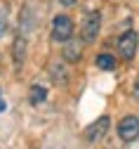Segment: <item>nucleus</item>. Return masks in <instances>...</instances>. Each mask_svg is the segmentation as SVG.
Segmentation results:
<instances>
[{
  "instance_id": "9b49d317",
  "label": "nucleus",
  "mask_w": 139,
  "mask_h": 149,
  "mask_svg": "<svg viewBox=\"0 0 139 149\" xmlns=\"http://www.w3.org/2000/svg\"><path fill=\"white\" fill-rule=\"evenodd\" d=\"M57 3H59V5H64V7H68V5L75 3V0H57Z\"/></svg>"
},
{
  "instance_id": "6e6552de",
  "label": "nucleus",
  "mask_w": 139,
  "mask_h": 149,
  "mask_svg": "<svg viewBox=\"0 0 139 149\" xmlns=\"http://www.w3.org/2000/svg\"><path fill=\"white\" fill-rule=\"evenodd\" d=\"M28 97H31V104H33V107H38V104H43V102L47 100V90H45L43 85H31Z\"/></svg>"
},
{
  "instance_id": "f257e3e1",
  "label": "nucleus",
  "mask_w": 139,
  "mask_h": 149,
  "mask_svg": "<svg viewBox=\"0 0 139 149\" xmlns=\"http://www.w3.org/2000/svg\"><path fill=\"white\" fill-rule=\"evenodd\" d=\"M99 29H102V12H97V10L85 12L83 26H80V38L85 43H94L97 36H99Z\"/></svg>"
},
{
  "instance_id": "7ed1b4c3",
  "label": "nucleus",
  "mask_w": 139,
  "mask_h": 149,
  "mask_svg": "<svg viewBox=\"0 0 139 149\" xmlns=\"http://www.w3.org/2000/svg\"><path fill=\"white\" fill-rule=\"evenodd\" d=\"M137 45H139L137 31H125L120 38H118V54H120V59L132 62L134 54H137Z\"/></svg>"
},
{
  "instance_id": "0eeeda50",
  "label": "nucleus",
  "mask_w": 139,
  "mask_h": 149,
  "mask_svg": "<svg viewBox=\"0 0 139 149\" xmlns=\"http://www.w3.org/2000/svg\"><path fill=\"white\" fill-rule=\"evenodd\" d=\"M26 52H28V40H26V36L19 33L12 40V59H14L17 69H21V64L26 62Z\"/></svg>"
},
{
  "instance_id": "ddd939ff",
  "label": "nucleus",
  "mask_w": 139,
  "mask_h": 149,
  "mask_svg": "<svg viewBox=\"0 0 139 149\" xmlns=\"http://www.w3.org/2000/svg\"><path fill=\"white\" fill-rule=\"evenodd\" d=\"M134 95H139V81H137V88H134Z\"/></svg>"
},
{
  "instance_id": "20e7f679",
  "label": "nucleus",
  "mask_w": 139,
  "mask_h": 149,
  "mask_svg": "<svg viewBox=\"0 0 139 149\" xmlns=\"http://www.w3.org/2000/svg\"><path fill=\"white\" fill-rule=\"evenodd\" d=\"M109 128H111V118L109 116H99L97 121H92L85 130H83V140L85 142H99V140H102L106 133H109Z\"/></svg>"
},
{
  "instance_id": "1a4fd4ad",
  "label": "nucleus",
  "mask_w": 139,
  "mask_h": 149,
  "mask_svg": "<svg viewBox=\"0 0 139 149\" xmlns=\"http://www.w3.org/2000/svg\"><path fill=\"white\" fill-rule=\"evenodd\" d=\"M94 64H97V69H102V71H113L118 62H115L113 54H106V52H104V54H99V57L94 59Z\"/></svg>"
},
{
  "instance_id": "9d476101",
  "label": "nucleus",
  "mask_w": 139,
  "mask_h": 149,
  "mask_svg": "<svg viewBox=\"0 0 139 149\" xmlns=\"http://www.w3.org/2000/svg\"><path fill=\"white\" fill-rule=\"evenodd\" d=\"M7 29H10V12H7V7L0 5V38L7 33Z\"/></svg>"
},
{
  "instance_id": "423d86ee",
  "label": "nucleus",
  "mask_w": 139,
  "mask_h": 149,
  "mask_svg": "<svg viewBox=\"0 0 139 149\" xmlns=\"http://www.w3.org/2000/svg\"><path fill=\"white\" fill-rule=\"evenodd\" d=\"M83 43H85L83 38H68L64 43V59L68 64L80 62V57H83Z\"/></svg>"
},
{
  "instance_id": "f8f14e48",
  "label": "nucleus",
  "mask_w": 139,
  "mask_h": 149,
  "mask_svg": "<svg viewBox=\"0 0 139 149\" xmlns=\"http://www.w3.org/2000/svg\"><path fill=\"white\" fill-rule=\"evenodd\" d=\"M7 109V104H5V100H3V92H0V111H5Z\"/></svg>"
},
{
  "instance_id": "39448f33",
  "label": "nucleus",
  "mask_w": 139,
  "mask_h": 149,
  "mask_svg": "<svg viewBox=\"0 0 139 149\" xmlns=\"http://www.w3.org/2000/svg\"><path fill=\"white\" fill-rule=\"evenodd\" d=\"M118 137L123 142H134L139 140V118L137 116H125L118 123Z\"/></svg>"
},
{
  "instance_id": "f03ea898",
  "label": "nucleus",
  "mask_w": 139,
  "mask_h": 149,
  "mask_svg": "<svg viewBox=\"0 0 139 149\" xmlns=\"http://www.w3.org/2000/svg\"><path fill=\"white\" fill-rule=\"evenodd\" d=\"M68 38H73V19L68 14H57L52 19V40L66 43Z\"/></svg>"
}]
</instances>
